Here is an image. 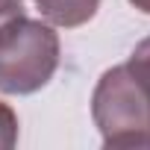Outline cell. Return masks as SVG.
Listing matches in <instances>:
<instances>
[{
    "label": "cell",
    "instance_id": "cell-2",
    "mask_svg": "<svg viewBox=\"0 0 150 150\" xmlns=\"http://www.w3.org/2000/svg\"><path fill=\"white\" fill-rule=\"evenodd\" d=\"M103 147H150V94L127 65L103 71L91 94Z\"/></svg>",
    "mask_w": 150,
    "mask_h": 150
},
{
    "label": "cell",
    "instance_id": "cell-1",
    "mask_svg": "<svg viewBox=\"0 0 150 150\" xmlns=\"http://www.w3.org/2000/svg\"><path fill=\"white\" fill-rule=\"evenodd\" d=\"M59 68V33L47 21L18 15L0 27V91L35 94Z\"/></svg>",
    "mask_w": 150,
    "mask_h": 150
},
{
    "label": "cell",
    "instance_id": "cell-5",
    "mask_svg": "<svg viewBox=\"0 0 150 150\" xmlns=\"http://www.w3.org/2000/svg\"><path fill=\"white\" fill-rule=\"evenodd\" d=\"M18 15H24V0H0V27Z\"/></svg>",
    "mask_w": 150,
    "mask_h": 150
},
{
    "label": "cell",
    "instance_id": "cell-6",
    "mask_svg": "<svg viewBox=\"0 0 150 150\" xmlns=\"http://www.w3.org/2000/svg\"><path fill=\"white\" fill-rule=\"evenodd\" d=\"M129 3L138 9V12H144V15H150V0H129Z\"/></svg>",
    "mask_w": 150,
    "mask_h": 150
},
{
    "label": "cell",
    "instance_id": "cell-3",
    "mask_svg": "<svg viewBox=\"0 0 150 150\" xmlns=\"http://www.w3.org/2000/svg\"><path fill=\"white\" fill-rule=\"evenodd\" d=\"M124 65L132 71V77H135V80L144 86V91L150 94V35L135 44V50L129 53V59H127Z\"/></svg>",
    "mask_w": 150,
    "mask_h": 150
},
{
    "label": "cell",
    "instance_id": "cell-4",
    "mask_svg": "<svg viewBox=\"0 0 150 150\" xmlns=\"http://www.w3.org/2000/svg\"><path fill=\"white\" fill-rule=\"evenodd\" d=\"M18 144V115L9 103L0 100V150H12Z\"/></svg>",
    "mask_w": 150,
    "mask_h": 150
}]
</instances>
